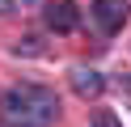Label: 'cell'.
I'll return each mask as SVG.
<instances>
[{
    "instance_id": "obj_4",
    "label": "cell",
    "mask_w": 131,
    "mask_h": 127,
    "mask_svg": "<svg viewBox=\"0 0 131 127\" xmlns=\"http://www.w3.org/2000/svg\"><path fill=\"white\" fill-rule=\"evenodd\" d=\"M68 76H72V89H76L80 97H102V89H106V76L93 72V68H85V64H76Z\"/></svg>"
},
{
    "instance_id": "obj_6",
    "label": "cell",
    "mask_w": 131,
    "mask_h": 127,
    "mask_svg": "<svg viewBox=\"0 0 131 127\" xmlns=\"http://www.w3.org/2000/svg\"><path fill=\"white\" fill-rule=\"evenodd\" d=\"M89 127H123V123H118V114H114V110H97Z\"/></svg>"
},
{
    "instance_id": "obj_5",
    "label": "cell",
    "mask_w": 131,
    "mask_h": 127,
    "mask_svg": "<svg viewBox=\"0 0 131 127\" xmlns=\"http://www.w3.org/2000/svg\"><path fill=\"white\" fill-rule=\"evenodd\" d=\"M38 0H0V13L4 17H13V13H30Z\"/></svg>"
},
{
    "instance_id": "obj_2",
    "label": "cell",
    "mask_w": 131,
    "mask_h": 127,
    "mask_svg": "<svg viewBox=\"0 0 131 127\" xmlns=\"http://www.w3.org/2000/svg\"><path fill=\"white\" fill-rule=\"evenodd\" d=\"M127 13H131L127 0H93V21L102 34H118L127 25Z\"/></svg>"
},
{
    "instance_id": "obj_8",
    "label": "cell",
    "mask_w": 131,
    "mask_h": 127,
    "mask_svg": "<svg viewBox=\"0 0 131 127\" xmlns=\"http://www.w3.org/2000/svg\"><path fill=\"white\" fill-rule=\"evenodd\" d=\"M0 127H4V123H0Z\"/></svg>"
},
{
    "instance_id": "obj_3",
    "label": "cell",
    "mask_w": 131,
    "mask_h": 127,
    "mask_svg": "<svg viewBox=\"0 0 131 127\" xmlns=\"http://www.w3.org/2000/svg\"><path fill=\"white\" fill-rule=\"evenodd\" d=\"M47 25H51L55 34H72V30L80 25L76 0H51V4H47Z\"/></svg>"
},
{
    "instance_id": "obj_1",
    "label": "cell",
    "mask_w": 131,
    "mask_h": 127,
    "mask_svg": "<svg viewBox=\"0 0 131 127\" xmlns=\"http://www.w3.org/2000/svg\"><path fill=\"white\" fill-rule=\"evenodd\" d=\"M59 119V97L42 85H17L0 97V123L4 127H51Z\"/></svg>"
},
{
    "instance_id": "obj_7",
    "label": "cell",
    "mask_w": 131,
    "mask_h": 127,
    "mask_svg": "<svg viewBox=\"0 0 131 127\" xmlns=\"http://www.w3.org/2000/svg\"><path fill=\"white\" fill-rule=\"evenodd\" d=\"M38 47H42L38 38H26V42H17L13 51H17V55H38Z\"/></svg>"
}]
</instances>
